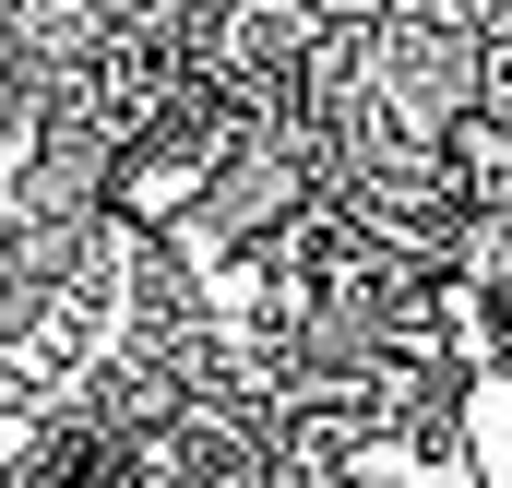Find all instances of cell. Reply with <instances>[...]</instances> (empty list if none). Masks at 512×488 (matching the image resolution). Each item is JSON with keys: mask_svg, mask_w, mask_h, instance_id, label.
I'll list each match as a JSON object with an SVG mask.
<instances>
[{"mask_svg": "<svg viewBox=\"0 0 512 488\" xmlns=\"http://www.w3.org/2000/svg\"><path fill=\"white\" fill-rule=\"evenodd\" d=\"M465 429H477V477L512 488V381H477V417Z\"/></svg>", "mask_w": 512, "mask_h": 488, "instance_id": "cell-1", "label": "cell"}, {"mask_svg": "<svg viewBox=\"0 0 512 488\" xmlns=\"http://www.w3.org/2000/svg\"><path fill=\"white\" fill-rule=\"evenodd\" d=\"M489 120L512 131V24H501V36H489Z\"/></svg>", "mask_w": 512, "mask_h": 488, "instance_id": "cell-2", "label": "cell"}]
</instances>
